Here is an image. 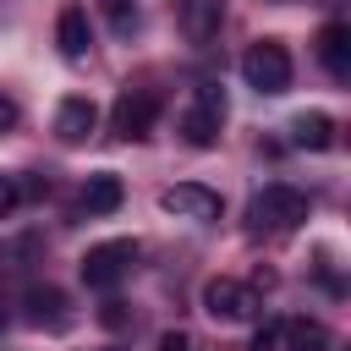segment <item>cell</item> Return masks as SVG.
I'll return each instance as SVG.
<instances>
[{
    "label": "cell",
    "mask_w": 351,
    "mask_h": 351,
    "mask_svg": "<svg viewBox=\"0 0 351 351\" xmlns=\"http://www.w3.org/2000/svg\"><path fill=\"white\" fill-rule=\"evenodd\" d=\"M307 214H313L307 192H296V186H285V181H269V186H263V192L247 203V219H252V230H274V236L296 230Z\"/></svg>",
    "instance_id": "cell-1"
},
{
    "label": "cell",
    "mask_w": 351,
    "mask_h": 351,
    "mask_svg": "<svg viewBox=\"0 0 351 351\" xmlns=\"http://www.w3.org/2000/svg\"><path fill=\"white\" fill-rule=\"evenodd\" d=\"M219 126H225V88L219 82H197L192 88V104L181 110V143L214 148L219 143Z\"/></svg>",
    "instance_id": "cell-2"
},
{
    "label": "cell",
    "mask_w": 351,
    "mask_h": 351,
    "mask_svg": "<svg viewBox=\"0 0 351 351\" xmlns=\"http://www.w3.org/2000/svg\"><path fill=\"white\" fill-rule=\"evenodd\" d=\"M241 82L258 88V93H285V88H291V49H285L280 38L247 44V55H241Z\"/></svg>",
    "instance_id": "cell-3"
},
{
    "label": "cell",
    "mask_w": 351,
    "mask_h": 351,
    "mask_svg": "<svg viewBox=\"0 0 351 351\" xmlns=\"http://www.w3.org/2000/svg\"><path fill=\"white\" fill-rule=\"evenodd\" d=\"M203 313H208L214 324H247V318L263 313V296H258L252 285L230 280V274H214V280L203 285Z\"/></svg>",
    "instance_id": "cell-4"
},
{
    "label": "cell",
    "mask_w": 351,
    "mask_h": 351,
    "mask_svg": "<svg viewBox=\"0 0 351 351\" xmlns=\"http://www.w3.org/2000/svg\"><path fill=\"white\" fill-rule=\"evenodd\" d=\"M132 263H137V241L132 236H115V241H99V247L82 252V280L93 291H110V285H121L132 274Z\"/></svg>",
    "instance_id": "cell-5"
},
{
    "label": "cell",
    "mask_w": 351,
    "mask_h": 351,
    "mask_svg": "<svg viewBox=\"0 0 351 351\" xmlns=\"http://www.w3.org/2000/svg\"><path fill=\"white\" fill-rule=\"evenodd\" d=\"M159 121V93L154 88H121L115 110H110V132L126 137V143H143Z\"/></svg>",
    "instance_id": "cell-6"
},
{
    "label": "cell",
    "mask_w": 351,
    "mask_h": 351,
    "mask_svg": "<svg viewBox=\"0 0 351 351\" xmlns=\"http://www.w3.org/2000/svg\"><path fill=\"white\" fill-rule=\"evenodd\" d=\"M159 208L176 214V219H219V192L197 186V181H176L159 192Z\"/></svg>",
    "instance_id": "cell-7"
},
{
    "label": "cell",
    "mask_w": 351,
    "mask_h": 351,
    "mask_svg": "<svg viewBox=\"0 0 351 351\" xmlns=\"http://www.w3.org/2000/svg\"><path fill=\"white\" fill-rule=\"evenodd\" d=\"M93 126H99V110H93V99H82V93L60 99V110H55V137H60L66 148L88 143V137H93Z\"/></svg>",
    "instance_id": "cell-8"
},
{
    "label": "cell",
    "mask_w": 351,
    "mask_h": 351,
    "mask_svg": "<svg viewBox=\"0 0 351 351\" xmlns=\"http://www.w3.org/2000/svg\"><path fill=\"white\" fill-rule=\"evenodd\" d=\"M126 203V186H121V176L115 170H99V176H88L82 181V197H77V208L88 214V219H99V214H115Z\"/></svg>",
    "instance_id": "cell-9"
},
{
    "label": "cell",
    "mask_w": 351,
    "mask_h": 351,
    "mask_svg": "<svg viewBox=\"0 0 351 351\" xmlns=\"http://www.w3.org/2000/svg\"><path fill=\"white\" fill-rule=\"evenodd\" d=\"M55 44H60L66 60H82V55L93 49V27H88V11H82V5H60V16H55Z\"/></svg>",
    "instance_id": "cell-10"
},
{
    "label": "cell",
    "mask_w": 351,
    "mask_h": 351,
    "mask_svg": "<svg viewBox=\"0 0 351 351\" xmlns=\"http://www.w3.org/2000/svg\"><path fill=\"white\" fill-rule=\"evenodd\" d=\"M219 22H225V0H186L181 5V33L203 49L219 38Z\"/></svg>",
    "instance_id": "cell-11"
},
{
    "label": "cell",
    "mask_w": 351,
    "mask_h": 351,
    "mask_svg": "<svg viewBox=\"0 0 351 351\" xmlns=\"http://www.w3.org/2000/svg\"><path fill=\"white\" fill-rule=\"evenodd\" d=\"M318 60H324V71L329 77H351V27L346 22H324L318 27Z\"/></svg>",
    "instance_id": "cell-12"
},
{
    "label": "cell",
    "mask_w": 351,
    "mask_h": 351,
    "mask_svg": "<svg viewBox=\"0 0 351 351\" xmlns=\"http://www.w3.org/2000/svg\"><path fill=\"white\" fill-rule=\"evenodd\" d=\"M291 137H296V148H335V121L324 110H302L291 121Z\"/></svg>",
    "instance_id": "cell-13"
},
{
    "label": "cell",
    "mask_w": 351,
    "mask_h": 351,
    "mask_svg": "<svg viewBox=\"0 0 351 351\" xmlns=\"http://www.w3.org/2000/svg\"><path fill=\"white\" fill-rule=\"evenodd\" d=\"M60 307H66V296H60L55 285H33V291H27V318H33V324H49V329H66L71 318H66Z\"/></svg>",
    "instance_id": "cell-14"
},
{
    "label": "cell",
    "mask_w": 351,
    "mask_h": 351,
    "mask_svg": "<svg viewBox=\"0 0 351 351\" xmlns=\"http://www.w3.org/2000/svg\"><path fill=\"white\" fill-rule=\"evenodd\" d=\"M329 329L318 318H285V351H329Z\"/></svg>",
    "instance_id": "cell-15"
},
{
    "label": "cell",
    "mask_w": 351,
    "mask_h": 351,
    "mask_svg": "<svg viewBox=\"0 0 351 351\" xmlns=\"http://www.w3.org/2000/svg\"><path fill=\"white\" fill-rule=\"evenodd\" d=\"M247 351H285V318H263Z\"/></svg>",
    "instance_id": "cell-16"
},
{
    "label": "cell",
    "mask_w": 351,
    "mask_h": 351,
    "mask_svg": "<svg viewBox=\"0 0 351 351\" xmlns=\"http://www.w3.org/2000/svg\"><path fill=\"white\" fill-rule=\"evenodd\" d=\"M99 11L110 16L115 33H132V22H137V5H132V0H99Z\"/></svg>",
    "instance_id": "cell-17"
},
{
    "label": "cell",
    "mask_w": 351,
    "mask_h": 351,
    "mask_svg": "<svg viewBox=\"0 0 351 351\" xmlns=\"http://www.w3.org/2000/svg\"><path fill=\"white\" fill-rule=\"evenodd\" d=\"M16 203H22V186H16V176H5V170H0V219H5Z\"/></svg>",
    "instance_id": "cell-18"
},
{
    "label": "cell",
    "mask_w": 351,
    "mask_h": 351,
    "mask_svg": "<svg viewBox=\"0 0 351 351\" xmlns=\"http://www.w3.org/2000/svg\"><path fill=\"white\" fill-rule=\"evenodd\" d=\"M159 351H203V346H197V340H192L186 329H170V335L159 340Z\"/></svg>",
    "instance_id": "cell-19"
},
{
    "label": "cell",
    "mask_w": 351,
    "mask_h": 351,
    "mask_svg": "<svg viewBox=\"0 0 351 351\" xmlns=\"http://www.w3.org/2000/svg\"><path fill=\"white\" fill-rule=\"evenodd\" d=\"M16 121H22V110H16V99H11V93H0V132H11Z\"/></svg>",
    "instance_id": "cell-20"
},
{
    "label": "cell",
    "mask_w": 351,
    "mask_h": 351,
    "mask_svg": "<svg viewBox=\"0 0 351 351\" xmlns=\"http://www.w3.org/2000/svg\"><path fill=\"white\" fill-rule=\"evenodd\" d=\"M99 318H104L110 329H121V324H126V302H104V313H99Z\"/></svg>",
    "instance_id": "cell-21"
},
{
    "label": "cell",
    "mask_w": 351,
    "mask_h": 351,
    "mask_svg": "<svg viewBox=\"0 0 351 351\" xmlns=\"http://www.w3.org/2000/svg\"><path fill=\"white\" fill-rule=\"evenodd\" d=\"M104 351H126V346H104Z\"/></svg>",
    "instance_id": "cell-22"
}]
</instances>
